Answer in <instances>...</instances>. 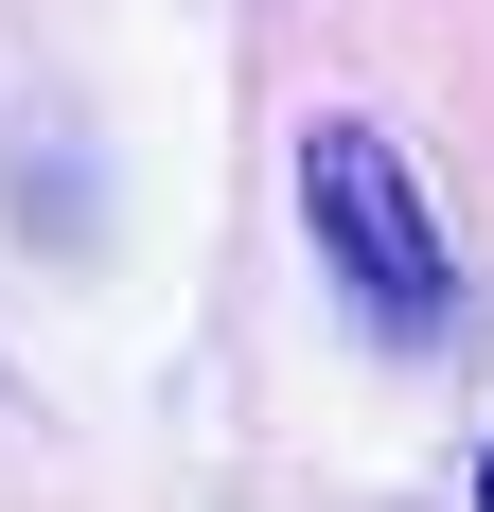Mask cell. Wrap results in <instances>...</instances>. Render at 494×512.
Returning <instances> with one entry per match:
<instances>
[{"instance_id": "1", "label": "cell", "mask_w": 494, "mask_h": 512, "mask_svg": "<svg viewBox=\"0 0 494 512\" xmlns=\"http://www.w3.org/2000/svg\"><path fill=\"white\" fill-rule=\"evenodd\" d=\"M300 212H318V265L353 283V318H371V336H442V318H459L442 212L406 195V159L371 142V124H318V142H300Z\"/></svg>"}, {"instance_id": "2", "label": "cell", "mask_w": 494, "mask_h": 512, "mask_svg": "<svg viewBox=\"0 0 494 512\" xmlns=\"http://www.w3.org/2000/svg\"><path fill=\"white\" fill-rule=\"evenodd\" d=\"M477 512H494V460H477Z\"/></svg>"}]
</instances>
